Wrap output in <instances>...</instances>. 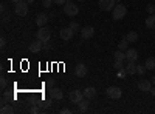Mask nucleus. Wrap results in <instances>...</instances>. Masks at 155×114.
Returning <instances> with one entry per match:
<instances>
[{"instance_id":"obj_1","label":"nucleus","mask_w":155,"mask_h":114,"mask_svg":"<svg viewBox=\"0 0 155 114\" xmlns=\"http://www.w3.org/2000/svg\"><path fill=\"white\" fill-rule=\"evenodd\" d=\"M126 12H127V8L126 5H121V3H116L113 11H112V16H113V20H123L124 16H126Z\"/></svg>"},{"instance_id":"obj_2","label":"nucleus","mask_w":155,"mask_h":114,"mask_svg":"<svg viewBox=\"0 0 155 114\" xmlns=\"http://www.w3.org/2000/svg\"><path fill=\"white\" fill-rule=\"evenodd\" d=\"M64 12H65L68 17H74V16H78V12H79V8H78V5H74L73 2H67L64 5Z\"/></svg>"},{"instance_id":"obj_3","label":"nucleus","mask_w":155,"mask_h":114,"mask_svg":"<svg viewBox=\"0 0 155 114\" xmlns=\"http://www.w3.org/2000/svg\"><path fill=\"white\" fill-rule=\"evenodd\" d=\"M14 12L19 16V17H25L28 14V3L27 2H20L19 3H16V8H14Z\"/></svg>"},{"instance_id":"obj_4","label":"nucleus","mask_w":155,"mask_h":114,"mask_svg":"<svg viewBox=\"0 0 155 114\" xmlns=\"http://www.w3.org/2000/svg\"><path fill=\"white\" fill-rule=\"evenodd\" d=\"M36 39L42 40V42H50V39H51V31H50L47 26H42L41 29L37 31V34H36Z\"/></svg>"},{"instance_id":"obj_5","label":"nucleus","mask_w":155,"mask_h":114,"mask_svg":"<svg viewBox=\"0 0 155 114\" xmlns=\"http://www.w3.org/2000/svg\"><path fill=\"white\" fill-rule=\"evenodd\" d=\"M82 99H84V93L79 91V90H73V91L68 93V100L71 103H79Z\"/></svg>"},{"instance_id":"obj_6","label":"nucleus","mask_w":155,"mask_h":114,"mask_svg":"<svg viewBox=\"0 0 155 114\" xmlns=\"http://www.w3.org/2000/svg\"><path fill=\"white\" fill-rule=\"evenodd\" d=\"M107 96H109L110 99L116 100V99H121L123 91H121V88H118V86H109V88H107Z\"/></svg>"},{"instance_id":"obj_7","label":"nucleus","mask_w":155,"mask_h":114,"mask_svg":"<svg viewBox=\"0 0 155 114\" xmlns=\"http://www.w3.org/2000/svg\"><path fill=\"white\" fill-rule=\"evenodd\" d=\"M73 35H74V31L70 28V26H65V28H62L61 31H59V37L62 40H71L73 39Z\"/></svg>"},{"instance_id":"obj_8","label":"nucleus","mask_w":155,"mask_h":114,"mask_svg":"<svg viewBox=\"0 0 155 114\" xmlns=\"http://www.w3.org/2000/svg\"><path fill=\"white\" fill-rule=\"evenodd\" d=\"M87 74H88V68L84 65V63H78V65L74 66V75L76 77H85Z\"/></svg>"},{"instance_id":"obj_9","label":"nucleus","mask_w":155,"mask_h":114,"mask_svg":"<svg viewBox=\"0 0 155 114\" xmlns=\"http://www.w3.org/2000/svg\"><path fill=\"white\" fill-rule=\"evenodd\" d=\"M98 5H99V8L102 11H113L116 2H115V0H99Z\"/></svg>"},{"instance_id":"obj_10","label":"nucleus","mask_w":155,"mask_h":114,"mask_svg":"<svg viewBox=\"0 0 155 114\" xmlns=\"http://www.w3.org/2000/svg\"><path fill=\"white\" fill-rule=\"evenodd\" d=\"M42 48H44V42L42 40H39V39H36L34 42H31V45H30V53H33V54H37V53H41L42 51Z\"/></svg>"},{"instance_id":"obj_11","label":"nucleus","mask_w":155,"mask_h":114,"mask_svg":"<svg viewBox=\"0 0 155 114\" xmlns=\"http://www.w3.org/2000/svg\"><path fill=\"white\" fill-rule=\"evenodd\" d=\"M95 35V28L93 26H84L81 29V37L84 40H88V39H92V37Z\"/></svg>"},{"instance_id":"obj_12","label":"nucleus","mask_w":155,"mask_h":114,"mask_svg":"<svg viewBox=\"0 0 155 114\" xmlns=\"http://www.w3.org/2000/svg\"><path fill=\"white\" fill-rule=\"evenodd\" d=\"M50 97L53 99V100H62L64 99V91L61 90V88H50Z\"/></svg>"},{"instance_id":"obj_13","label":"nucleus","mask_w":155,"mask_h":114,"mask_svg":"<svg viewBox=\"0 0 155 114\" xmlns=\"http://www.w3.org/2000/svg\"><path fill=\"white\" fill-rule=\"evenodd\" d=\"M138 90L143 91V93H150V90H152V82H150V80H146V79L140 80V82H138Z\"/></svg>"},{"instance_id":"obj_14","label":"nucleus","mask_w":155,"mask_h":114,"mask_svg":"<svg viewBox=\"0 0 155 114\" xmlns=\"http://www.w3.org/2000/svg\"><path fill=\"white\" fill-rule=\"evenodd\" d=\"M48 19H50V16H47L45 12H41V14L36 16V25H37L39 28H42V26H45V25H47Z\"/></svg>"},{"instance_id":"obj_15","label":"nucleus","mask_w":155,"mask_h":114,"mask_svg":"<svg viewBox=\"0 0 155 114\" xmlns=\"http://www.w3.org/2000/svg\"><path fill=\"white\" fill-rule=\"evenodd\" d=\"M126 60L127 62H137L138 60V51L135 48H129L126 51Z\"/></svg>"},{"instance_id":"obj_16","label":"nucleus","mask_w":155,"mask_h":114,"mask_svg":"<svg viewBox=\"0 0 155 114\" xmlns=\"http://www.w3.org/2000/svg\"><path fill=\"white\" fill-rule=\"evenodd\" d=\"M88 103H90V99H82L79 103H78V109H79L81 112H85L87 109H88Z\"/></svg>"},{"instance_id":"obj_17","label":"nucleus","mask_w":155,"mask_h":114,"mask_svg":"<svg viewBox=\"0 0 155 114\" xmlns=\"http://www.w3.org/2000/svg\"><path fill=\"white\" fill-rule=\"evenodd\" d=\"M84 97H85V99H93V97H96V90H95L93 86L85 88V90H84Z\"/></svg>"},{"instance_id":"obj_18","label":"nucleus","mask_w":155,"mask_h":114,"mask_svg":"<svg viewBox=\"0 0 155 114\" xmlns=\"http://www.w3.org/2000/svg\"><path fill=\"white\" fill-rule=\"evenodd\" d=\"M146 26L149 29H155V14H149V17H146Z\"/></svg>"},{"instance_id":"obj_19","label":"nucleus","mask_w":155,"mask_h":114,"mask_svg":"<svg viewBox=\"0 0 155 114\" xmlns=\"http://www.w3.org/2000/svg\"><path fill=\"white\" fill-rule=\"evenodd\" d=\"M9 100H14V96H12L9 91H3V96H2V105L9 103Z\"/></svg>"},{"instance_id":"obj_20","label":"nucleus","mask_w":155,"mask_h":114,"mask_svg":"<svg viewBox=\"0 0 155 114\" xmlns=\"http://www.w3.org/2000/svg\"><path fill=\"white\" fill-rule=\"evenodd\" d=\"M0 112H2V114H14L16 109L12 108L9 103H6V105H2V108H0Z\"/></svg>"},{"instance_id":"obj_21","label":"nucleus","mask_w":155,"mask_h":114,"mask_svg":"<svg viewBox=\"0 0 155 114\" xmlns=\"http://www.w3.org/2000/svg\"><path fill=\"white\" fill-rule=\"evenodd\" d=\"M126 69H127V74H132V75L137 74V62H129Z\"/></svg>"},{"instance_id":"obj_22","label":"nucleus","mask_w":155,"mask_h":114,"mask_svg":"<svg viewBox=\"0 0 155 114\" xmlns=\"http://www.w3.org/2000/svg\"><path fill=\"white\" fill-rule=\"evenodd\" d=\"M126 39L129 40V43H130V42H137V40H138V32H135V31L127 32V34H126Z\"/></svg>"},{"instance_id":"obj_23","label":"nucleus","mask_w":155,"mask_h":114,"mask_svg":"<svg viewBox=\"0 0 155 114\" xmlns=\"http://www.w3.org/2000/svg\"><path fill=\"white\" fill-rule=\"evenodd\" d=\"M113 57H115V60H126V53L123 49H118V51L113 53Z\"/></svg>"},{"instance_id":"obj_24","label":"nucleus","mask_w":155,"mask_h":114,"mask_svg":"<svg viewBox=\"0 0 155 114\" xmlns=\"http://www.w3.org/2000/svg\"><path fill=\"white\" fill-rule=\"evenodd\" d=\"M118 49H123V51H127V49H129V40L126 39V37L123 40L118 42Z\"/></svg>"},{"instance_id":"obj_25","label":"nucleus","mask_w":155,"mask_h":114,"mask_svg":"<svg viewBox=\"0 0 155 114\" xmlns=\"http://www.w3.org/2000/svg\"><path fill=\"white\" fill-rule=\"evenodd\" d=\"M144 65H146V68H147L149 71L155 69V59H153V57H149V59L146 60V63H144Z\"/></svg>"},{"instance_id":"obj_26","label":"nucleus","mask_w":155,"mask_h":114,"mask_svg":"<svg viewBox=\"0 0 155 114\" xmlns=\"http://www.w3.org/2000/svg\"><path fill=\"white\" fill-rule=\"evenodd\" d=\"M51 100H53V99L50 97V99H45V100H42V102L39 103V106H41V111H42L44 108H48V106L51 105Z\"/></svg>"},{"instance_id":"obj_27","label":"nucleus","mask_w":155,"mask_h":114,"mask_svg":"<svg viewBox=\"0 0 155 114\" xmlns=\"http://www.w3.org/2000/svg\"><path fill=\"white\" fill-rule=\"evenodd\" d=\"M146 65H137V74H140V75H143L144 72H146Z\"/></svg>"},{"instance_id":"obj_28","label":"nucleus","mask_w":155,"mask_h":114,"mask_svg":"<svg viewBox=\"0 0 155 114\" xmlns=\"http://www.w3.org/2000/svg\"><path fill=\"white\" fill-rule=\"evenodd\" d=\"M146 11H147V14H155V5H152V3L146 5Z\"/></svg>"},{"instance_id":"obj_29","label":"nucleus","mask_w":155,"mask_h":114,"mask_svg":"<svg viewBox=\"0 0 155 114\" xmlns=\"http://www.w3.org/2000/svg\"><path fill=\"white\" fill-rule=\"evenodd\" d=\"M126 75H127V69H126V66L121 68V69H118V77H120V79H124Z\"/></svg>"},{"instance_id":"obj_30","label":"nucleus","mask_w":155,"mask_h":114,"mask_svg":"<svg viewBox=\"0 0 155 114\" xmlns=\"http://www.w3.org/2000/svg\"><path fill=\"white\" fill-rule=\"evenodd\" d=\"M68 26L76 32V31H79V23H78V22H70V25H68Z\"/></svg>"},{"instance_id":"obj_31","label":"nucleus","mask_w":155,"mask_h":114,"mask_svg":"<svg viewBox=\"0 0 155 114\" xmlns=\"http://www.w3.org/2000/svg\"><path fill=\"white\" fill-rule=\"evenodd\" d=\"M113 66H115V69H121V68H124V65H123V60H115Z\"/></svg>"},{"instance_id":"obj_32","label":"nucleus","mask_w":155,"mask_h":114,"mask_svg":"<svg viewBox=\"0 0 155 114\" xmlns=\"http://www.w3.org/2000/svg\"><path fill=\"white\" fill-rule=\"evenodd\" d=\"M54 83H56V80H54V79H48V80L45 82V86H47V88H53V86H54Z\"/></svg>"},{"instance_id":"obj_33","label":"nucleus","mask_w":155,"mask_h":114,"mask_svg":"<svg viewBox=\"0 0 155 114\" xmlns=\"http://www.w3.org/2000/svg\"><path fill=\"white\" fill-rule=\"evenodd\" d=\"M53 3H54L53 0H42V6H45V8H50Z\"/></svg>"},{"instance_id":"obj_34","label":"nucleus","mask_w":155,"mask_h":114,"mask_svg":"<svg viewBox=\"0 0 155 114\" xmlns=\"http://www.w3.org/2000/svg\"><path fill=\"white\" fill-rule=\"evenodd\" d=\"M30 111H31L33 114H36V112H39V111H41V106H37V105H33V106L30 108Z\"/></svg>"},{"instance_id":"obj_35","label":"nucleus","mask_w":155,"mask_h":114,"mask_svg":"<svg viewBox=\"0 0 155 114\" xmlns=\"http://www.w3.org/2000/svg\"><path fill=\"white\" fill-rule=\"evenodd\" d=\"M0 88H2V91H5V88H6V79H3V77L0 80Z\"/></svg>"},{"instance_id":"obj_36","label":"nucleus","mask_w":155,"mask_h":114,"mask_svg":"<svg viewBox=\"0 0 155 114\" xmlns=\"http://www.w3.org/2000/svg\"><path fill=\"white\" fill-rule=\"evenodd\" d=\"M5 45H6V37H5V35H2V37H0V46L3 48Z\"/></svg>"},{"instance_id":"obj_37","label":"nucleus","mask_w":155,"mask_h":114,"mask_svg":"<svg viewBox=\"0 0 155 114\" xmlns=\"http://www.w3.org/2000/svg\"><path fill=\"white\" fill-rule=\"evenodd\" d=\"M54 5H65L67 3V0H53Z\"/></svg>"},{"instance_id":"obj_38","label":"nucleus","mask_w":155,"mask_h":114,"mask_svg":"<svg viewBox=\"0 0 155 114\" xmlns=\"http://www.w3.org/2000/svg\"><path fill=\"white\" fill-rule=\"evenodd\" d=\"M59 112H61V114H70V112H71V109H68V108H62Z\"/></svg>"},{"instance_id":"obj_39","label":"nucleus","mask_w":155,"mask_h":114,"mask_svg":"<svg viewBox=\"0 0 155 114\" xmlns=\"http://www.w3.org/2000/svg\"><path fill=\"white\" fill-rule=\"evenodd\" d=\"M44 48H45V49H50V48H51V45H50L48 42H44Z\"/></svg>"},{"instance_id":"obj_40","label":"nucleus","mask_w":155,"mask_h":114,"mask_svg":"<svg viewBox=\"0 0 155 114\" xmlns=\"http://www.w3.org/2000/svg\"><path fill=\"white\" fill-rule=\"evenodd\" d=\"M150 94H152V96L155 97V86H153V88H152V90H150Z\"/></svg>"},{"instance_id":"obj_41","label":"nucleus","mask_w":155,"mask_h":114,"mask_svg":"<svg viewBox=\"0 0 155 114\" xmlns=\"http://www.w3.org/2000/svg\"><path fill=\"white\" fill-rule=\"evenodd\" d=\"M9 2H11V3H14V5H16V3H19V2H20V0H9Z\"/></svg>"},{"instance_id":"obj_42","label":"nucleus","mask_w":155,"mask_h":114,"mask_svg":"<svg viewBox=\"0 0 155 114\" xmlns=\"http://www.w3.org/2000/svg\"><path fill=\"white\" fill-rule=\"evenodd\" d=\"M25 2H27V3L30 5V3H33V2H34V0H25Z\"/></svg>"},{"instance_id":"obj_43","label":"nucleus","mask_w":155,"mask_h":114,"mask_svg":"<svg viewBox=\"0 0 155 114\" xmlns=\"http://www.w3.org/2000/svg\"><path fill=\"white\" fill-rule=\"evenodd\" d=\"M150 82H152V85H155V75L152 77V80H150Z\"/></svg>"},{"instance_id":"obj_44","label":"nucleus","mask_w":155,"mask_h":114,"mask_svg":"<svg viewBox=\"0 0 155 114\" xmlns=\"http://www.w3.org/2000/svg\"><path fill=\"white\" fill-rule=\"evenodd\" d=\"M67 2H71V0H67Z\"/></svg>"},{"instance_id":"obj_45","label":"nucleus","mask_w":155,"mask_h":114,"mask_svg":"<svg viewBox=\"0 0 155 114\" xmlns=\"http://www.w3.org/2000/svg\"><path fill=\"white\" fill-rule=\"evenodd\" d=\"M79 2H84V0H79Z\"/></svg>"}]
</instances>
